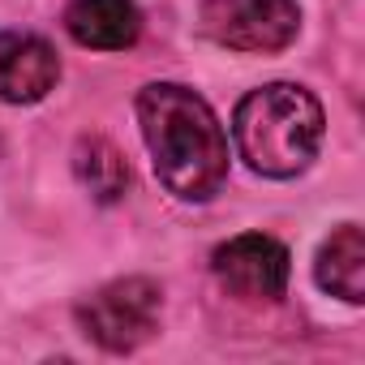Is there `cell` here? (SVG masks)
<instances>
[{"instance_id":"6da1fadb","label":"cell","mask_w":365,"mask_h":365,"mask_svg":"<svg viewBox=\"0 0 365 365\" xmlns=\"http://www.w3.org/2000/svg\"><path fill=\"white\" fill-rule=\"evenodd\" d=\"M138 133L168 198L207 207L224 194L232 146L220 112L185 82H146L133 99Z\"/></svg>"},{"instance_id":"7a4b0ae2","label":"cell","mask_w":365,"mask_h":365,"mask_svg":"<svg viewBox=\"0 0 365 365\" xmlns=\"http://www.w3.org/2000/svg\"><path fill=\"white\" fill-rule=\"evenodd\" d=\"M232 150L262 180L305 176L327 142V108L301 82H262L232 108Z\"/></svg>"},{"instance_id":"3957f363","label":"cell","mask_w":365,"mask_h":365,"mask_svg":"<svg viewBox=\"0 0 365 365\" xmlns=\"http://www.w3.org/2000/svg\"><path fill=\"white\" fill-rule=\"evenodd\" d=\"M163 284L155 275H116L73 301V327L108 356H133L163 331Z\"/></svg>"},{"instance_id":"277c9868","label":"cell","mask_w":365,"mask_h":365,"mask_svg":"<svg viewBox=\"0 0 365 365\" xmlns=\"http://www.w3.org/2000/svg\"><path fill=\"white\" fill-rule=\"evenodd\" d=\"M301 0H198V31L241 56H279L301 39Z\"/></svg>"},{"instance_id":"5b68a950","label":"cell","mask_w":365,"mask_h":365,"mask_svg":"<svg viewBox=\"0 0 365 365\" xmlns=\"http://www.w3.org/2000/svg\"><path fill=\"white\" fill-rule=\"evenodd\" d=\"M211 279L241 305H279L292 284V254L271 232H237L211 250Z\"/></svg>"},{"instance_id":"8992f818","label":"cell","mask_w":365,"mask_h":365,"mask_svg":"<svg viewBox=\"0 0 365 365\" xmlns=\"http://www.w3.org/2000/svg\"><path fill=\"white\" fill-rule=\"evenodd\" d=\"M65 78L61 52L39 31H0V103L35 108Z\"/></svg>"},{"instance_id":"52a82bcc","label":"cell","mask_w":365,"mask_h":365,"mask_svg":"<svg viewBox=\"0 0 365 365\" xmlns=\"http://www.w3.org/2000/svg\"><path fill=\"white\" fill-rule=\"evenodd\" d=\"M65 35L86 52H129L142 39V5L138 0H69Z\"/></svg>"},{"instance_id":"ba28073f","label":"cell","mask_w":365,"mask_h":365,"mask_svg":"<svg viewBox=\"0 0 365 365\" xmlns=\"http://www.w3.org/2000/svg\"><path fill=\"white\" fill-rule=\"evenodd\" d=\"M314 284L344 305H365V228L356 220H344L322 237L314 254Z\"/></svg>"},{"instance_id":"9c48e42d","label":"cell","mask_w":365,"mask_h":365,"mask_svg":"<svg viewBox=\"0 0 365 365\" xmlns=\"http://www.w3.org/2000/svg\"><path fill=\"white\" fill-rule=\"evenodd\" d=\"M69 168L95 207H120L133 190V168L108 133H78L69 150Z\"/></svg>"}]
</instances>
